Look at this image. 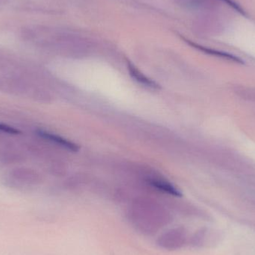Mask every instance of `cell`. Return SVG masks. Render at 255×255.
Returning a JSON list of instances; mask_svg holds the SVG:
<instances>
[{
  "mask_svg": "<svg viewBox=\"0 0 255 255\" xmlns=\"http://www.w3.org/2000/svg\"><path fill=\"white\" fill-rule=\"evenodd\" d=\"M148 182L154 188L157 189V190L163 192V193H166L167 194L172 195V196H181V192L176 187H174L170 183L164 181V180L152 178V179H150Z\"/></svg>",
  "mask_w": 255,
  "mask_h": 255,
  "instance_id": "obj_3",
  "label": "cell"
},
{
  "mask_svg": "<svg viewBox=\"0 0 255 255\" xmlns=\"http://www.w3.org/2000/svg\"><path fill=\"white\" fill-rule=\"evenodd\" d=\"M129 72H130V76H131L133 79H136V81H137L138 82L142 84V85H145V86L149 87V88H154V89L159 88V85H157L156 82H154V81H151V79L145 77L143 74L139 73V72L137 70H136L134 67H129Z\"/></svg>",
  "mask_w": 255,
  "mask_h": 255,
  "instance_id": "obj_4",
  "label": "cell"
},
{
  "mask_svg": "<svg viewBox=\"0 0 255 255\" xmlns=\"http://www.w3.org/2000/svg\"><path fill=\"white\" fill-rule=\"evenodd\" d=\"M37 134L41 136L43 139H47L56 145H60V146L64 147L67 149L70 150V151H77L79 150V146L76 144L58 136V135L55 134V133H51V132L46 131L44 130H37Z\"/></svg>",
  "mask_w": 255,
  "mask_h": 255,
  "instance_id": "obj_2",
  "label": "cell"
},
{
  "mask_svg": "<svg viewBox=\"0 0 255 255\" xmlns=\"http://www.w3.org/2000/svg\"><path fill=\"white\" fill-rule=\"evenodd\" d=\"M0 131L4 132V133H10V134H17L19 132L17 129L3 124H0Z\"/></svg>",
  "mask_w": 255,
  "mask_h": 255,
  "instance_id": "obj_5",
  "label": "cell"
},
{
  "mask_svg": "<svg viewBox=\"0 0 255 255\" xmlns=\"http://www.w3.org/2000/svg\"><path fill=\"white\" fill-rule=\"evenodd\" d=\"M187 232L183 228L178 227L168 230L159 238L157 244L166 250H177L187 242Z\"/></svg>",
  "mask_w": 255,
  "mask_h": 255,
  "instance_id": "obj_1",
  "label": "cell"
}]
</instances>
